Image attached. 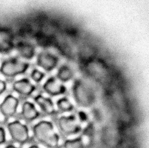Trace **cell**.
<instances>
[{"label":"cell","instance_id":"1","mask_svg":"<svg viewBox=\"0 0 149 148\" xmlns=\"http://www.w3.org/2000/svg\"><path fill=\"white\" fill-rule=\"evenodd\" d=\"M35 138L47 147L57 148L59 144V137L55 131L52 122L42 120L37 123L33 128Z\"/></svg>","mask_w":149,"mask_h":148},{"label":"cell","instance_id":"2","mask_svg":"<svg viewBox=\"0 0 149 148\" xmlns=\"http://www.w3.org/2000/svg\"><path fill=\"white\" fill-rule=\"evenodd\" d=\"M72 92L75 102L83 107H89L95 102L96 96L92 87L83 80L74 81Z\"/></svg>","mask_w":149,"mask_h":148},{"label":"cell","instance_id":"3","mask_svg":"<svg viewBox=\"0 0 149 148\" xmlns=\"http://www.w3.org/2000/svg\"><path fill=\"white\" fill-rule=\"evenodd\" d=\"M29 67V63L12 58L2 62L0 73L6 77H12L26 73Z\"/></svg>","mask_w":149,"mask_h":148},{"label":"cell","instance_id":"4","mask_svg":"<svg viewBox=\"0 0 149 148\" xmlns=\"http://www.w3.org/2000/svg\"><path fill=\"white\" fill-rule=\"evenodd\" d=\"M79 120L74 115L62 116L58 120V125L61 131L65 135H75L81 130Z\"/></svg>","mask_w":149,"mask_h":148},{"label":"cell","instance_id":"5","mask_svg":"<svg viewBox=\"0 0 149 148\" xmlns=\"http://www.w3.org/2000/svg\"><path fill=\"white\" fill-rule=\"evenodd\" d=\"M59 62V57L53 53L49 51L40 52L36 60L37 65L43 68L47 72H50L56 68Z\"/></svg>","mask_w":149,"mask_h":148},{"label":"cell","instance_id":"6","mask_svg":"<svg viewBox=\"0 0 149 148\" xmlns=\"http://www.w3.org/2000/svg\"><path fill=\"white\" fill-rule=\"evenodd\" d=\"M7 128L12 138L16 142L24 143L28 141L29 131L27 126L18 120L10 123Z\"/></svg>","mask_w":149,"mask_h":148},{"label":"cell","instance_id":"7","mask_svg":"<svg viewBox=\"0 0 149 148\" xmlns=\"http://www.w3.org/2000/svg\"><path fill=\"white\" fill-rule=\"evenodd\" d=\"M43 89L52 96L64 95L67 92L65 86L55 77H51L43 85Z\"/></svg>","mask_w":149,"mask_h":148},{"label":"cell","instance_id":"8","mask_svg":"<svg viewBox=\"0 0 149 148\" xmlns=\"http://www.w3.org/2000/svg\"><path fill=\"white\" fill-rule=\"evenodd\" d=\"M19 101L16 97L11 95L6 96L0 104V111L6 117H11L16 113Z\"/></svg>","mask_w":149,"mask_h":148},{"label":"cell","instance_id":"9","mask_svg":"<svg viewBox=\"0 0 149 148\" xmlns=\"http://www.w3.org/2000/svg\"><path fill=\"white\" fill-rule=\"evenodd\" d=\"M13 89L19 94L29 96L35 92L36 87L29 79L23 78L15 81L13 85Z\"/></svg>","mask_w":149,"mask_h":148},{"label":"cell","instance_id":"10","mask_svg":"<svg viewBox=\"0 0 149 148\" xmlns=\"http://www.w3.org/2000/svg\"><path fill=\"white\" fill-rule=\"evenodd\" d=\"M14 47L15 44L11 34L6 30H0V53H8Z\"/></svg>","mask_w":149,"mask_h":148},{"label":"cell","instance_id":"11","mask_svg":"<svg viewBox=\"0 0 149 148\" xmlns=\"http://www.w3.org/2000/svg\"><path fill=\"white\" fill-rule=\"evenodd\" d=\"M18 54L26 60H31L36 55V48L35 46L29 42L21 41L16 45Z\"/></svg>","mask_w":149,"mask_h":148},{"label":"cell","instance_id":"12","mask_svg":"<svg viewBox=\"0 0 149 148\" xmlns=\"http://www.w3.org/2000/svg\"><path fill=\"white\" fill-rule=\"evenodd\" d=\"M35 102L36 103L46 114L52 115L56 113V109L54 103L51 99L39 95L35 98Z\"/></svg>","mask_w":149,"mask_h":148},{"label":"cell","instance_id":"13","mask_svg":"<svg viewBox=\"0 0 149 148\" xmlns=\"http://www.w3.org/2000/svg\"><path fill=\"white\" fill-rule=\"evenodd\" d=\"M22 115L24 120L32 121L36 120L39 117L40 112L33 103L26 101L22 106Z\"/></svg>","mask_w":149,"mask_h":148},{"label":"cell","instance_id":"14","mask_svg":"<svg viewBox=\"0 0 149 148\" xmlns=\"http://www.w3.org/2000/svg\"><path fill=\"white\" fill-rule=\"evenodd\" d=\"M74 76V72L72 68L67 65L61 66L56 75V78L62 82H66L72 80Z\"/></svg>","mask_w":149,"mask_h":148},{"label":"cell","instance_id":"15","mask_svg":"<svg viewBox=\"0 0 149 148\" xmlns=\"http://www.w3.org/2000/svg\"><path fill=\"white\" fill-rule=\"evenodd\" d=\"M57 106L59 110L64 112H71L74 108V105L66 97H62L58 100L57 102Z\"/></svg>","mask_w":149,"mask_h":148},{"label":"cell","instance_id":"16","mask_svg":"<svg viewBox=\"0 0 149 148\" xmlns=\"http://www.w3.org/2000/svg\"><path fill=\"white\" fill-rule=\"evenodd\" d=\"M64 148H88V147L80 137L65 141L64 143Z\"/></svg>","mask_w":149,"mask_h":148},{"label":"cell","instance_id":"17","mask_svg":"<svg viewBox=\"0 0 149 148\" xmlns=\"http://www.w3.org/2000/svg\"><path fill=\"white\" fill-rule=\"evenodd\" d=\"M31 78L36 83H39L46 76V74L37 68H34L32 70L30 75Z\"/></svg>","mask_w":149,"mask_h":148},{"label":"cell","instance_id":"18","mask_svg":"<svg viewBox=\"0 0 149 148\" xmlns=\"http://www.w3.org/2000/svg\"><path fill=\"white\" fill-rule=\"evenodd\" d=\"M78 120L80 121V122H86L88 120V115L86 113V112L80 111L78 113Z\"/></svg>","mask_w":149,"mask_h":148},{"label":"cell","instance_id":"19","mask_svg":"<svg viewBox=\"0 0 149 148\" xmlns=\"http://www.w3.org/2000/svg\"><path fill=\"white\" fill-rule=\"evenodd\" d=\"M6 136L5 130L3 128L0 127V144L5 142Z\"/></svg>","mask_w":149,"mask_h":148},{"label":"cell","instance_id":"20","mask_svg":"<svg viewBox=\"0 0 149 148\" xmlns=\"http://www.w3.org/2000/svg\"><path fill=\"white\" fill-rule=\"evenodd\" d=\"M6 83L3 80L0 79V95L6 90Z\"/></svg>","mask_w":149,"mask_h":148},{"label":"cell","instance_id":"21","mask_svg":"<svg viewBox=\"0 0 149 148\" xmlns=\"http://www.w3.org/2000/svg\"><path fill=\"white\" fill-rule=\"evenodd\" d=\"M29 148H40L39 147H38L37 146H36V145H33V146H32V147H29Z\"/></svg>","mask_w":149,"mask_h":148},{"label":"cell","instance_id":"22","mask_svg":"<svg viewBox=\"0 0 149 148\" xmlns=\"http://www.w3.org/2000/svg\"><path fill=\"white\" fill-rule=\"evenodd\" d=\"M16 148V147H14V146H12V145H10V146H8V147H7V148Z\"/></svg>","mask_w":149,"mask_h":148}]
</instances>
